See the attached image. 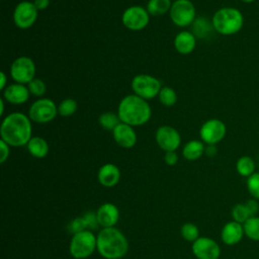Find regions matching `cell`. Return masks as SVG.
<instances>
[{"label":"cell","mask_w":259,"mask_h":259,"mask_svg":"<svg viewBox=\"0 0 259 259\" xmlns=\"http://www.w3.org/2000/svg\"><path fill=\"white\" fill-rule=\"evenodd\" d=\"M33 4L37 10H45L49 7L50 0H34Z\"/></svg>","instance_id":"f35d334b"},{"label":"cell","mask_w":259,"mask_h":259,"mask_svg":"<svg viewBox=\"0 0 259 259\" xmlns=\"http://www.w3.org/2000/svg\"><path fill=\"white\" fill-rule=\"evenodd\" d=\"M159 101L165 106H173L177 102V94L171 87L164 86L159 92Z\"/></svg>","instance_id":"f1b7e54d"},{"label":"cell","mask_w":259,"mask_h":259,"mask_svg":"<svg viewBox=\"0 0 259 259\" xmlns=\"http://www.w3.org/2000/svg\"><path fill=\"white\" fill-rule=\"evenodd\" d=\"M205 151V147L202 141L191 140L185 144L182 150V156L188 161H194L199 159Z\"/></svg>","instance_id":"44dd1931"},{"label":"cell","mask_w":259,"mask_h":259,"mask_svg":"<svg viewBox=\"0 0 259 259\" xmlns=\"http://www.w3.org/2000/svg\"><path fill=\"white\" fill-rule=\"evenodd\" d=\"M151 113L149 103L136 94H130L123 97L117 107V114L120 121L132 126H139L148 122Z\"/></svg>","instance_id":"7a4b0ae2"},{"label":"cell","mask_w":259,"mask_h":259,"mask_svg":"<svg viewBox=\"0 0 259 259\" xmlns=\"http://www.w3.org/2000/svg\"><path fill=\"white\" fill-rule=\"evenodd\" d=\"M196 46V37L187 30L178 32L174 38V48L181 55L191 54Z\"/></svg>","instance_id":"ffe728a7"},{"label":"cell","mask_w":259,"mask_h":259,"mask_svg":"<svg viewBox=\"0 0 259 259\" xmlns=\"http://www.w3.org/2000/svg\"><path fill=\"white\" fill-rule=\"evenodd\" d=\"M161 88L162 85L160 80L148 74L136 75L132 80V89L134 93L145 100L158 96Z\"/></svg>","instance_id":"8992f818"},{"label":"cell","mask_w":259,"mask_h":259,"mask_svg":"<svg viewBox=\"0 0 259 259\" xmlns=\"http://www.w3.org/2000/svg\"><path fill=\"white\" fill-rule=\"evenodd\" d=\"M243 227L245 235L250 240L259 241V217H251L243 224Z\"/></svg>","instance_id":"4316f807"},{"label":"cell","mask_w":259,"mask_h":259,"mask_svg":"<svg viewBox=\"0 0 259 259\" xmlns=\"http://www.w3.org/2000/svg\"><path fill=\"white\" fill-rule=\"evenodd\" d=\"M97 249V236L92 231L85 230L72 235L69 252L75 259H85Z\"/></svg>","instance_id":"5b68a950"},{"label":"cell","mask_w":259,"mask_h":259,"mask_svg":"<svg viewBox=\"0 0 259 259\" xmlns=\"http://www.w3.org/2000/svg\"><path fill=\"white\" fill-rule=\"evenodd\" d=\"M78 108V104L76 100L73 98H66L61 101L58 106V113L63 117H68L73 115Z\"/></svg>","instance_id":"f546056e"},{"label":"cell","mask_w":259,"mask_h":259,"mask_svg":"<svg viewBox=\"0 0 259 259\" xmlns=\"http://www.w3.org/2000/svg\"><path fill=\"white\" fill-rule=\"evenodd\" d=\"M29 94L30 92L28 87L19 83L10 84L3 90V98L7 102L14 105H19L26 102L29 98Z\"/></svg>","instance_id":"ac0fdd59"},{"label":"cell","mask_w":259,"mask_h":259,"mask_svg":"<svg viewBox=\"0 0 259 259\" xmlns=\"http://www.w3.org/2000/svg\"><path fill=\"white\" fill-rule=\"evenodd\" d=\"M164 161L168 166H174L178 162V155L176 154L175 151H170V152H165L164 155Z\"/></svg>","instance_id":"8d00e7d4"},{"label":"cell","mask_w":259,"mask_h":259,"mask_svg":"<svg viewBox=\"0 0 259 259\" xmlns=\"http://www.w3.org/2000/svg\"><path fill=\"white\" fill-rule=\"evenodd\" d=\"M58 113V107L52 99L39 98L29 107L28 117L36 123H46L52 121Z\"/></svg>","instance_id":"ba28073f"},{"label":"cell","mask_w":259,"mask_h":259,"mask_svg":"<svg viewBox=\"0 0 259 259\" xmlns=\"http://www.w3.org/2000/svg\"><path fill=\"white\" fill-rule=\"evenodd\" d=\"M0 79H1V82H0V90H4L7 86H6V81H7V76L4 72H1L0 73Z\"/></svg>","instance_id":"60d3db41"},{"label":"cell","mask_w":259,"mask_h":259,"mask_svg":"<svg viewBox=\"0 0 259 259\" xmlns=\"http://www.w3.org/2000/svg\"><path fill=\"white\" fill-rule=\"evenodd\" d=\"M191 250L197 259H219L221 255L219 244L208 237H199L195 240Z\"/></svg>","instance_id":"5bb4252c"},{"label":"cell","mask_w":259,"mask_h":259,"mask_svg":"<svg viewBox=\"0 0 259 259\" xmlns=\"http://www.w3.org/2000/svg\"><path fill=\"white\" fill-rule=\"evenodd\" d=\"M226 133V124L218 118H210L206 120L199 130L201 141L207 145L218 144L225 138Z\"/></svg>","instance_id":"7c38bea8"},{"label":"cell","mask_w":259,"mask_h":259,"mask_svg":"<svg viewBox=\"0 0 259 259\" xmlns=\"http://www.w3.org/2000/svg\"><path fill=\"white\" fill-rule=\"evenodd\" d=\"M172 3L173 2H171V0H149L147 10L150 15H163L170 11Z\"/></svg>","instance_id":"603a6c76"},{"label":"cell","mask_w":259,"mask_h":259,"mask_svg":"<svg viewBox=\"0 0 259 259\" xmlns=\"http://www.w3.org/2000/svg\"><path fill=\"white\" fill-rule=\"evenodd\" d=\"M99 124L106 131H113L121 121L117 113H113L110 111L103 112L98 117Z\"/></svg>","instance_id":"484cf974"},{"label":"cell","mask_w":259,"mask_h":259,"mask_svg":"<svg viewBox=\"0 0 259 259\" xmlns=\"http://www.w3.org/2000/svg\"><path fill=\"white\" fill-rule=\"evenodd\" d=\"M215 31L224 35H232L241 30L244 24L242 12L235 7H223L217 10L211 18Z\"/></svg>","instance_id":"277c9868"},{"label":"cell","mask_w":259,"mask_h":259,"mask_svg":"<svg viewBox=\"0 0 259 259\" xmlns=\"http://www.w3.org/2000/svg\"><path fill=\"white\" fill-rule=\"evenodd\" d=\"M97 251L105 259L122 258L128 251L125 236L116 228H102L97 235Z\"/></svg>","instance_id":"3957f363"},{"label":"cell","mask_w":259,"mask_h":259,"mask_svg":"<svg viewBox=\"0 0 259 259\" xmlns=\"http://www.w3.org/2000/svg\"><path fill=\"white\" fill-rule=\"evenodd\" d=\"M247 189L255 199H259V172L253 173L247 178Z\"/></svg>","instance_id":"1f68e13d"},{"label":"cell","mask_w":259,"mask_h":259,"mask_svg":"<svg viewBox=\"0 0 259 259\" xmlns=\"http://www.w3.org/2000/svg\"><path fill=\"white\" fill-rule=\"evenodd\" d=\"M0 115H3L4 113V99L3 98H0Z\"/></svg>","instance_id":"b9f144b4"},{"label":"cell","mask_w":259,"mask_h":259,"mask_svg":"<svg viewBox=\"0 0 259 259\" xmlns=\"http://www.w3.org/2000/svg\"><path fill=\"white\" fill-rule=\"evenodd\" d=\"M99 226L102 228L114 227L119 220V210L117 206L111 202L102 203L96 210Z\"/></svg>","instance_id":"2e32d148"},{"label":"cell","mask_w":259,"mask_h":259,"mask_svg":"<svg viewBox=\"0 0 259 259\" xmlns=\"http://www.w3.org/2000/svg\"><path fill=\"white\" fill-rule=\"evenodd\" d=\"M27 150L31 156L37 159L45 158L49 154V144L40 137H32L26 145Z\"/></svg>","instance_id":"7402d4cb"},{"label":"cell","mask_w":259,"mask_h":259,"mask_svg":"<svg viewBox=\"0 0 259 259\" xmlns=\"http://www.w3.org/2000/svg\"><path fill=\"white\" fill-rule=\"evenodd\" d=\"M245 235L243 224H240L236 221H231L225 224L221 232V239L223 243L228 246H233L238 244L243 236Z\"/></svg>","instance_id":"e0dca14e"},{"label":"cell","mask_w":259,"mask_h":259,"mask_svg":"<svg viewBox=\"0 0 259 259\" xmlns=\"http://www.w3.org/2000/svg\"><path fill=\"white\" fill-rule=\"evenodd\" d=\"M67 229L72 235H74L79 232L87 230V227H86V223H85L83 217H77L69 223Z\"/></svg>","instance_id":"836d02e7"},{"label":"cell","mask_w":259,"mask_h":259,"mask_svg":"<svg viewBox=\"0 0 259 259\" xmlns=\"http://www.w3.org/2000/svg\"><path fill=\"white\" fill-rule=\"evenodd\" d=\"M37 9L30 1L19 2L13 11V21L20 29L31 27L37 18Z\"/></svg>","instance_id":"8fae6325"},{"label":"cell","mask_w":259,"mask_h":259,"mask_svg":"<svg viewBox=\"0 0 259 259\" xmlns=\"http://www.w3.org/2000/svg\"><path fill=\"white\" fill-rule=\"evenodd\" d=\"M9 145L7 143H5L3 140L0 141V163L3 164L9 157Z\"/></svg>","instance_id":"d590c367"},{"label":"cell","mask_w":259,"mask_h":259,"mask_svg":"<svg viewBox=\"0 0 259 259\" xmlns=\"http://www.w3.org/2000/svg\"><path fill=\"white\" fill-rule=\"evenodd\" d=\"M245 203H246V205L248 206V208H249L251 214H252L253 217L256 215V213H257L258 210H259V203L257 202V199H255V198L249 199V200H247Z\"/></svg>","instance_id":"74e56055"},{"label":"cell","mask_w":259,"mask_h":259,"mask_svg":"<svg viewBox=\"0 0 259 259\" xmlns=\"http://www.w3.org/2000/svg\"><path fill=\"white\" fill-rule=\"evenodd\" d=\"M204 153L208 157H213L217 154V147H215V145H207V147L205 148Z\"/></svg>","instance_id":"ab89813d"},{"label":"cell","mask_w":259,"mask_h":259,"mask_svg":"<svg viewBox=\"0 0 259 259\" xmlns=\"http://www.w3.org/2000/svg\"><path fill=\"white\" fill-rule=\"evenodd\" d=\"M27 87H28L30 94H32L33 96H37V97L42 96L47 90L45 82L38 78H34L33 80H31L27 84Z\"/></svg>","instance_id":"d6a6232c"},{"label":"cell","mask_w":259,"mask_h":259,"mask_svg":"<svg viewBox=\"0 0 259 259\" xmlns=\"http://www.w3.org/2000/svg\"><path fill=\"white\" fill-rule=\"evenodd\" d=\"M30 118L21 112H12L5 116L0 126L1 140L11 147L27 145L31 137Z\"/></svg>","instance_id":"6da1fadb"},{"label":"cell","mask_w":259,"mask_h":259,"mask_svg":"<svg viewBox=\"0 0 259 259\" xmlns=\"http://www.w3.org/2000/svg\"><path fill=\"white\" fill-rule=\"evenodd\" d=\"M97 179L102 186L113 187L118 183L120 179V171L116 165L112 163H106L99 168Z\"/></svg>","instance_id":"d6986e66"},{"label":"cell","mask_w":259,"mask_h":259,"mask_svg":"<svg viewBox=\"0 0 259 259\" xmlns=\"http://www.w3.org/2000/svg\"><path fill=\"white\" fill-rule=\"evenodd\" d=\"M180 233H181L182 238L188 242L193 243L195 240H197L199 238V230H198L197 226L192 223H186V224L182 225Z\"/></svg>","instance_id":"4dcf8cb0"},{"label":"cell","mask_w":259,"mask_h":259,"mask_svg":"<svg viewBox=\"0 0 259 259\" xmlns=\"http://www.w3.org/2000/svg\"><path fill=\"white\" fill-rule=\"evenodd\" d=\"M192 33L195 37H205L210 32L212 27V24H210L207 19L203 17L196 18L192 22Z\"/></svg>","instance_id":"d4e9b609"},{"label":"cell","mask_w":259,"mask_h":259,"mask_svg":"<svg viewBox=\"0 0 259 259\" xmlns=\"http://www.w3.org/2000/svg\"><path fill=\"white\" fill-rule=\"evenodd\" d=\"M231 214L233 221H236L240 224H244L247 220L253 217L246 203H237L236 205H234V207L231 210Z\"/></svg>","instance_id":"83f0119b"},{"label":"cell","mask_w":259,"mask_h":259,"mask_svg":"<svg viewBox=\"0 0 259 259\" xmlns=\"http://www.w3.org/2000/svg\"><path fill=\"white\" fill-rule=\"evenodd\" d=\"M35 65L29 57H19L13 61L10 67V76L19 84H28L34 79Z\"/></svg>","instance_id":"9c48e42d"},{"label":"cell","mask_w":259,"mask_h":259,"mask_svg":"<svg viewBox=\"0 0 259 259\" xmlns=\"http://www.w3.org/2000/svg\"><path fill=\"white\" fill-rule=\"evenodd\" d=\"M241 1H243V2H245V3H252V2H254L255 0H241Z\"/></svg>","instance_id":"7bdbcfd3"},{"label":"cell","mask_w":259,"mask_h":259,"mask_svg":"<svg viewBox=\"0 0 259 259\" xmlns=\"http://www.w3.org/2000/svg\"><path fill=\"white\" fill-rule=\"evenodd\" d=\"M112 137L115 143L124 149L133 148L137 143V134L132 125L120 122L113 131Z\"/></svg>","instance_id":"9a60e30c"},{"label":"cell","mask_w":259,"mask_h":259,"mask_svg":"<svg viewBox=\"0 0 259 259\" xmlns=\"http://www.w3.org/2000/svg\"><path fill=\"white\" fill-rule=\"evenodd\" d=\"M236 170L241 176L248 178L255 173V162L249 156H242L237 160Z\"/></svg>","instance_id":"cb8c5ba5"},{"label":"cell","mask_w":259,"mask_h":259,"mask_svg":"<svg viewBox=\"0 0 259 259\" xmlns=\"http://www.w3.org/2000/svg\"><path fill=\"white\" fill-rule=\"evenodd\" d=\"M155 140L165 152L176 151L181 143V137L178 131L170 125H162L156 131Z\"/></svg>","instance_id":"4fadbf2b"},{"label":"cell","mask_w":259,"mask_h":259,"mask_svg":"<svg viewBox=\"0 0 259 259\" xmlns=\"http://www.w3.org/2000/svg\"><path fill=\"white\" fill-rule=\"evenodd\" d=\"M150 14L148 10L142 6L134 5L126 8L121 16L122 24L130 30L139 31L148 25Z\"/></svg>","instance_id":"30bf717a"},{"label":"cell","mask_w":259,"mask_h":259,"mask_svg":"<svg viewBox=\"0 0 259 259\" xmlns=\"http://www.w3.org/2000/svg\"><path fill=\"white\" fill-rule=\"evenodd\" d=\"M172 22L180 27H185L195 20L196 10L190 0H175L169 11Z\"/></svg>","instance_id":"52a82bcc"},{"label":"cell","mask_w":259,"mask_h":259,"mask_svg":"<svg viewBox=\"0 0 259 259\" xmlns=\"http://www.w3.org/2000/svg\"><path fill=\"white\" fill-rule=\"evenodd\" d=\"M85 223H86V227L87 230L89 231H94L97 229V226H99L98 224V220H97V215H96V211H87L84 215H82Z\"/></svg>","instance_id":"e575fe53"}]
</instances>
